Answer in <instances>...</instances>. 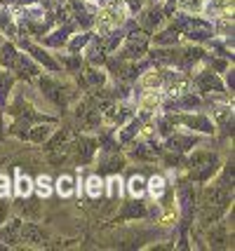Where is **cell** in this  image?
Instances as JSON below:
<instances>
[{
	"label": "cell",
	"mask_w": 235,
	"mask_h": 251,
	"mask_svg": "<svg viewBox=\"0 0 235 251\" xmlns=\"http://www.w3.org/2000/svg\"><path fill=\"white\" fill-rule=\"evenodd\" d=\"M160 101H162V94L156 87H146V92L141 94V101H139V108L144 113H151V110H156L160 106Z\"/></svg>",
	"instance_id": "cell-5"
},
{
	"label": "cell",
	"mask_w": 235,
	"mask_h": 251,
	"mask_svg": "<svg viewBox=\"0 0 235 251\" xmlns=\"http://www.w3.org/2000/svg\"><path fill=\"white\" fill-rule=\"evenodd\" d=\"M5 214H7V204H0V223H5Z\"/></svg>",
	"instance_id": "cell-26"
},
{
	"label": "cell",
	"mask_w": 235,
	"mask_h": 251,
	"mask_svg": "<svg viewBox=\"0 0 235 251\" xmlns=\"http://www.w3.org/2000/svg\"><path fill=\"white\" fill-rule=\"evenodd\" d=\"M144 190H146V178L144 176H132L130 178V193L134 197H141L144 195Z\"/></svg>",
	"instance_id": "cell-15"
},
{
	"label": "cell",
	"mask_w": 235,
	"mask_h": 251,
	"mask_svg": "<svg viewBox=\"0 0 235 251\" xmlns=\"http://www.w3.org/2000/svg\"><path fill=\"white\" fill-rule=\"evenodd\" d=\"M66 157H68V148H64V151H56L54 155H52V162H66Z\"/></svg>",
	"instance_id": "cell-24"
},
{
	"label": "cell",
	"mask_w": 235,
	"mask_h": 251,
	"mask_svg": "<svg viewBox=\"0 0 235 251\" xmlns=\"http://www.w3.org/2000/svg\"><path fill=\"white\" fill-rule=\"evenodd\" d=\"M85 193H87V197L97 200V197L104 193V181H101L99 176H90V178L85 181Z\"/></svg>",
	"instance_id": "cell-10"
},
{
	"label": "cell",
	"mask_w": 235,
	"mask_h": 251,
	"mask_svg": "<svg viewBox=\"0 0 235 251\" xmlns=\"http://www.w3.org/2000/svg\"><path fill=\"white\" fill-rule=\"evenodd\" d=\"M214 164H216V160H214L212 155H195L193 160H190V174H193V178H207V176L214 172Z\"/></svg>",
	"instance_id": "cell-2"
},
{
	"label": "cell",
	"mask_w": 235,
	"mask_h": 251,
	"mask_svg": "<svg viewBox=\"0 0 235 251\" xmlns=\"http://www.w3.org/2000/svg\"><path fill=\"white\" fill-rule=\"evenodd\" d=\"M17 61V52H14V47L12 45H5L2 50H0V64L5 66V68H12Z\"/></svg>",
	"instance_id": "cell-14"
},
{
	"label": "cell",
	"mask_w": 235,
	"mask_h": 251,
	"mask_svg": "<svg viewBox=\"0 0 235 251\" xmlns=\"http://www.w3.org/2000/svg\"><path fill=\"white\" fill-rule=\"evenodd\" d=\"M7 195H10V178L5 174H0V200H5Z\"/></svg>",
	"instance_id": "cell-23"
},
{
	"label": "cell",
	"mask_w": 235,
	"mask_h": 251,
	"mask_svg": "<svg viewBox=\"0 0 235 251\" xmlns=\"http://www.w3.org/2000/svg\"><path fill=\"white\" fill-rule=\"evenodd\" d=\"M123 19H125V10L120 5H106L97 14V26H99L101 31H111L115 26H120Z\"/></svg>",
	"instance_id": "cell-1"
},
{
	"label": "cell",
	"mask_w": 235,
	"mask_h": 251,
	"mask_svg": "<svg viewBox=\"0 0 235 251\" xmlns=\"http://www.w3.org/2000/svg\"><path fill=\"white\" fill-rule=\"evenodd\" d=\"M35 190H38L40 197H50V193H52V181H50L47 176H40V178L35 181Z\"/></svg>",
	"instance_id": "cell-18"
},
{
	"label": "cell",
	"mask_w": 235,
	"mask_h": 251,
	"mask_svg": "<svg viewBox=\"0 0 235 251\" xmlns=\"http://www.w3.org/2000/svg\"><path fill=\"white\" fill-rule=\"evenodd\" d=\"M148 190H151V195L156 197V200H160V197L165 195V190H167L165 178H162V176H153V178L148 181Z\"/></svg>",
	"instance_id": "cell-11"
},
{
	"label": "cell",
	"mask_w": 235,
	"mask_h": 251,
	"mask_svg": "<svg viewBox=\"0 0 235 251\" xmlns=\"http://www.w3.org/2000/svg\"><path fill=\"white\" fill-rule=\"evenodd\" d=\"M198 85H200V89L202 92H221V82H219V77L214 75V73H209V71H207V73H202L200 77H198Z\"/></svg>",
	"instance_id": "cell-8"
},
{
	"label": "cell",
	"mask_w": 235,
	"mask_h": 251,
	"mask_svg": "<svg viewBox=\"0 0 235 251\" xmlns=\"http://www.w3.org/2000/svg\"><path fill=\"white\" fill-rule=\"evenodd\" d=\"M146 45H148V35L146 33H130L127 35V45H125V56H130V59L144 56Z\"/></svg>",
	"instance_id": "cell-3"
},
{
	"label": "cell",
	"mask_w": 235,
	"mask_h": 251,
	"mask_svg": "<svg viewBox=\"0 0 235 251\" xmlns=\"http://www.w3.org/2000/svg\"><path fill=\"white\" fill-rule=\"evenodd\" d=\"M108 190H111V197H115V195H120V181H118V178H111V181H108Z\"/></svg>",
	"instance_id": "cell-25"
},
{
	"label": "cell",
	"mask_w": 235,
	"mask_h": 251,
	"mask_svg": "<svg viewBox=\"0 0 235 251\" xmlns=\"http://www.w3.org/2000/svg\"><path fill=\"white\" fill-rule=\"evenodd\" d=\"M19 240H24L26 244H43V242H45V232L38 228V226L28 223V226H22Z\"/></svg>",
	"instance_id": "cell-6"
},
{
	"label": "cell",
	"mask_w": 235,
	"mask_h": 251,
	"mask_svg": "<svg viewBox=\"0 0 235 251\" xmlns=\"http://www.w3.org/2000/svg\"><path fill=\"white\" fill-rule=\"evenodd\" d=\"M31 190H33L31 178H28V176H24V174L17 176V193H19L22 197H26V195H31Z\"/></svg>",
	"instance_id": "cell-16"
},
{
	"label": "cell",
	"mask_w": 235,
	"mask_h": 251,
	"mask_svg": "<svg viewBox=\"0 0 235 251\" xmlns=\"http://www.w3.org/2000/svg\"><path fill=\"white\" fill-rule=\"evenodd\" d=\"M19 232H22V221H10L0 228V240L7 244H17L19 242Z\"/></svg>",
	"instance_id": "cell-7"
},
{
	"label": "cell",
	"mask_w": 235,
	"mask_h": 251,
	"mask_svg": "<svg viewBox=\"0 0 235 251\" xmlns=\"http://www.w3.org/2000/svg\"><path fill=\"white\" fill-rule=\"evenodd\" d=\"M94 146L97 143L92 141V139H82V141L78 143V157L82 160V162H87L92 157V153H94Z\"/></svg>",
	"instance_id": "cell-13"
},
{
	"label": "cell",
	"mask_w": 235,
	"mask_h": 251,
	"mask_svg": "<svg viewBox=\"0 0 235 251\" xmlns=\"http://www.w3.org/2000/svg\"><path fill=\"white\" fill-rule=\"evenodd\" d=\"M193 139H179V136H174V139H169V148H172V151H186V148H190V146H193Z\"/></svg>",
	"instance_id": "cell-20"
},
{
	"label": "cell",
	"mask_w": 235,
	"mask_h": 251,
	"mask_svg": "<svg viewBox=\"0 0 235 251\" xmlns=\"http://www.w3.org/2000/svg\"><path fill=\"white\" fill-rule=\"evenodd\" d=\"M56 193L61 197H71L76 193V178H73V176H61V178L56 181Z\"/></svg>",
	"instance_id": "cell-9"
},
{
	"label": "cell",
	"mask_w": 235,
	"mask_h": 251,
	"mask_svg": "<svg viewBox=\"0 0 235 251\" xmlns=\"http://www.w3.org/2000/svg\"><path fill=\"white\" fill-rule=\"evenodd\" d=\"M228 197H231V190L224 186H212L205 190V207H224L226 202H228Z\"/></svg>",
	"instance_id": "cell-4"
},
{
	"label": "cell",
	"mask_w": 235,
	"mask_h": 251,
	"mask_svg": "<svg viewBox=\"0 0 235 251\" xmlns=\"http://www.w3.org/2000/svg\"><path fill=\"white\" fill-rule=\"evenodd\" d=\"M10 87H12V80L7 75H2V73H0V103H5V97H7Z\"/></svg>",
	"instance_id": "cell-21"
},
{
	"label": "cell",
	"mask_w": 235,
	"mask_h": 251,
	"mask_svg": "<svg viewBox=\"0 0 235 251\" xmlns=\"http://www.w3.org/2000/svg\"><path fill=\"white\" fill-rule=\"evenodd\" d=\"M50 131H52L50 127H35L33 134H31V139H33L35 143H40V141H45L47 136H50Z\"/></svg>",
	"instance_id": "cell-22"
},
{
	"label": "cell",
	"mask_w": 235,
	"mask_h": 251,
	"mask_svg": "<svg viewBox=\"0 0 235 251\" xmlns=\"http://www.w3.org/2000/svg\"><path fill=\"white\" fill-rule=\"evenodd\" d=\"M162 82V73H157V71H148L144 77H141V85L144 87H157Z\"/></svg>",
	"instance_id": "cell-17"
},
{
	"label": "cell",
	"mask_w": 235,
	"mask_h": 251,
	"mask_svg": "<svg viewBox=\"0 0 235 251\" xmlns=\"http://www.w3.org/2000/svg\"><path fill=\"white\" fill-rule=\"evenodd\" d=\"M28 50H31V54H33L35 59H38V61H40L43 66H47V68H52V71H56V64L52 61V59H50V56L45 54V52H43V50H38V47H28Z\"/></svg>",
	"instance_id": "cell-19"
},
{
	"label": "cell",
	"mask_w": 235,
	"mask_h": 251,
	"mask_svg": "<svg viewBox=\"0 0 235 251\" xmlns=\"http://www.w3.org/2000/svg\"><path fill=\"white\" fill-rule=\"evenodd\" d=\"M183 122L188 125V127H195L198 131H205V134H209L212 129V122L207 120V118H183Z\"/></svg>",
	"instance_id": "cell-12"
}]
</instances>
